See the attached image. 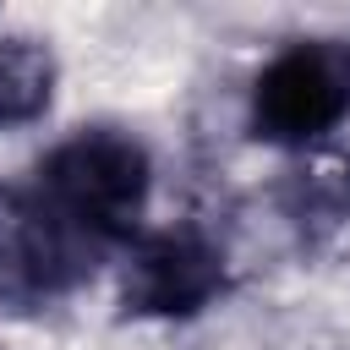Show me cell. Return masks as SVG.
I'll return each mask as SVG.
<instances>
[{
  "label": "cell",
  "instance_id": "1",
  "mask_svg": "<svg viewBox=\"0 0 350 350\" xmlns=\"http://www.w3.org/2000/svg\"><path fill=\"white\" fill-rule=\"evenodd\" d=\"M33 186L60 219H71L104 252H115L137 241V219L153 191V159L131 131L82 126L38 159Z\"/></svg>",
  "mask_w": 350,
  "mask_h": 350
},
{
  "label": "cell",
  "instance_id": "2",
  "mask_svg": "<svg viewBox=\"0 0 350 350\" xmlns=\"http://www.w3.org/2000/svg\"><path fill=\"white\" fill-rule=\"evenodd\" d=\"M350 115V38H295L252 82V137L312 148Z\"/></svg>",
  "mask_w": 350,
  "mask_h": 350
},
{
  "label": "cell",
  "instance_id": "3",
  "mask_svg": "<svg viewBox=\"0 0 350 350\" xmlns=\"http://www.w3.org/2000/svg\"><path fill=\"white\" fill-rule=\"evenodd\" d=\"M109 252L60 219L38 186H0V301L44 306L71 295Z\"/></svg>",
  "mask_w": 350,
  "mask_h": 350
},
{
  "label": "cell",
  "instance_id": "4",
  "mask_svg": "<svg viewBox=\"0 0 350 350\" xmlns=\"http://www.w3.org/2000/svg\"><path fill=\"white\" fill-rule=\"evenodd\" d=\"M224 279L230 268H224L219 241H208L197 224H170L126 246L120 312L126 317H197L202 306H213Z\"/></svg>",
  "mask_w": 350,
  "mask_h": 350
},
{
  "label": "cell",
  "instance_id": "5",
  "mask_svg": "<svg viewBox=\"0 0 350 350\" xmlns=\"http://www.w3.org/2000/svg\"><path fill=\"white\" fill-rule=\"evenodd\" d=\"M279 213L306 235L323 241L350 219V148H312L279 180Z\"/></svg>",
  "mask_w": 350,
  "mask_h": 350
},
{
  "label": "cell",
  "instance_id": "6",
  "mask_svg": "<svg viewBox=\"0 0 350 350\" xmlns=\"http://www.w3.org/2000/svg\"><path fill=\"white\" fill-rule=\"evenodd\" d=\"M55 98V55L38 38H0V131L33 126Z\"/></svg>",
  "mask_w": 350,
  "mask_h": 350
}]
</instances>
